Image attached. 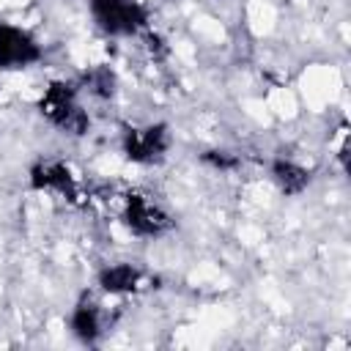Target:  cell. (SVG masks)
<instances>
[{"label":"cell","instance_id":"cell-5","mask_svg":"<svg viewBox=\"0 0 351 351\" xmlns=\"http://www.w3.org/2000/svg\"><path fill=\"white\" fill-rule=\"evenodd\" d=\"M165 129L162 126H151V129H143V132H132L129 140H126V151L132 159H154L165 151Z\"/></svg>","mask_w":351,"mask_h":351},{"label":"cell","instance_id":"cell-2","mask_svg":"<svg viewBox=\"0 0 351 351\" xmlns=\"http://www.w3.org/2000/svg\"><path fill=\"white\" fill-rule=\"evenodd\" d=\"M36 58H38V47L27 33L0 25V69H16Z\"/></svg>","mask_w":351,"mask_h":351},{"label":"cell","instance_id":"cell-7","mask_svg":"<svg viewBox=\"0 0 351 351\" xmlns=\"http://www.w3.org/2000/svg\"><path fill=\"white\" fill-rule=\"evenodd\" d=\"M274 173H277V181L282 184L285 192H299V189L307 184V173L299 170V167H293V165H282V162H277Z\"/></svg>","mask_w":351,"mask_h":351},{"label":"cell","instance_id":"cell-4","mask_svg":"<svg viewBox=\"0 0 351 351\" xmlns=\"http://www.w3.org/2000/svg\"><path fill=\"white\" fill-rule=\"evenodd\" d=\"M41 107H44V112H47L55 123H60V126H66V129H74V121H71V118L80 115V110L74 107L71 90H69L66 85H52L49 93L44 96Z\"/></svg>","mask_w":351,"mask_h":351},{"label":"cell","instance_id":"cell-9","mask_svg":"<svg viewBox=\"0 0 351 351\" xmlns=\"http://www.w3.org/2000/svg\"><path fill=\"white\" fill-rule=\"evenodd\" d=\"M36 184L38 186H60V189H69V173L60 165H44L41 170H36Z\"/></svg>","mask_w":351,"mask_h":351},{"label":"cell","instance_id":"cell-8","mask_svg":"<svg viewBox=\"0 0 351 351\" xmlns=\"http://www.w3.org/2000/svg\"><path fill=\"white\" fill-rule=\"evenodd\" d=\"M96 310H93V304H80L77 307V313H74V329H77V335L80 337H85V340H90L93 335H96Z\"/></svg>","mask_w":351,"mask_h":351},{"label":"cell","instance_id":"cell-1","mask_svg":"<svg viewBox=\"0 0 351 351\" xmlns=\"http://www.w3.org/2000/svg\"><path fill=\"white\" fill-rule=\"evenodd\" d=\"M93 16L110 33H132L145 19L134 0H93Z\"/></svg>","mask_w":351,"mask_h":351},{"label":"cell","instance_id":"cell-3","mask_svg":"<svg viewBox=\"0 0 351 351\" xmlns=\"http://www.w3.org/2000/svg\"><path fill=\"white\" fill-rule=\"evenodd\" d=\"M129 225L137 230V233H145V236H154L159 233L162 228H167V217L145 197L134 195L129 200Z\"/></svg>","mask_w":351,"mask_h":351},{"label":"cell","instance_id":"cell-6","mask_svg":"<svg viewBox=\"0 0 351 351\" xmlns=\"http://www.w3.org/2000/svg\"><path fill=\"white\" fill-rule=\"evenodd\" d=\"M101 282H104L107 291H126V288H134L137 271L132 266H115V269L101 274Z\"/></svg>","mask_w":351,"mask_h":351}]
</instances>
